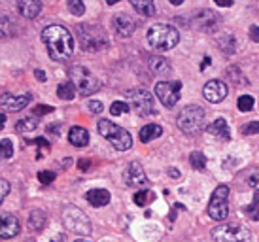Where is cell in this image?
I'll return each mask as SVG.
<instances>
[{"mask_svg":"<svg viewBox=\"0 0 259 242\" xmlns=\"http://www.w3.org/2000/svg\"><path fill=\"white\" fill-rule=\"evenodd\" d=\"M250 38L253 42H259V29L257 27H250Z\"/></svg>","mask_w":259,"mask_h":242,"instance_id":"42","label":"cell"},{"mask_svg":"<svg viewBox=\"0 0 259 242\" xmlns=\"http://www.w3.org/2000/svg\"><path fill=\"white\" fill-rule=\"evenodd\" d=\"M214 242H248L250 240V229L242 223H223L212 229Z\"/></svg>","mask_w":259,"mask_h":242,"instance_id":"6","label":"cell"},{"mask_svg":"<svg viewBox=\"0 0 259 242\" xmlns=\"http://www.w3.org/2000/svg\"><path fill=\"white\" fill-rule=\"evenodd\" d=\"M131 6H133V10H137L140 15H144V17H151V15L155 14V4L150 2V0H131Z\"/></svg>","mask_w":259,"mask_h":242,"instance_id":"24","label":"cell"},{"mask_svg":"<svg viewBox=\"0 0 259 242\" xmlns=\"http://www.w3.org/2000/svg\"><path fill=\"white\" fill-rule=\"evenodd\" d=\"M85 199L91 207L101 208V207H106L110 203V193L106 189H89L85 193Z\"/></svg>","mask_w":259,"mask_h":242,"instance_id":"17","label":"cell"},{"mask_svg":"<svg viewBox=\"0 0 259 242\" xmlns=\"http://www.w3.org/2000/svg\"><path fill=\"white\" fill-rule=\"evenodd\" d=\"M34 76H36L38 82H46V72L44 70H34Z\"/></svg>","mask_w":259,"mask_h":242,"instance_id":"43","label":"cell"},{"mask_svg":"<svg viewBox=\"0 0 259 242\" xmlns=\"http://www.w3.org/2000/svg\"><path fill=\"white\" fill-rule=\"evenodd\" d=\"M30 100H32L30 93H25V95H19V97L2 93V108H4V112H19L25 106H29Z\"/></svg>","mask_w":259,"mask_h":242,"instance_id":"15","label":"cell"},{"mask_svg":"<svg viewBox=\"0 0 259 242\" xmlns=\"http://www.w3.org/2000/svg\"><path fill=\"white\" fill-rule=\"evenodd\" d=\"M210 135L218 136V138H223V140H231V131H229V125H227V121L222 119V117H218L214 123H210L208 127H206Z\"/></svg>","mask_w":259,"mask_h":242,"instance_id":"19","label":"cell"},{"mask_svg":"<svg viewBox=\"0 0 259 242\" xmlns=\"http://www.w3.org/2000/svg\"><path fill=\"white\" fill-rule=\"evenodd\" d=\"M42 42L48 48V53L53 61L65 63L72 57L74 40L72 34L63 25H50L42 30Z\"/></svg>","mask_w":259,"mask_h":242,"instance_id":"1","label":"cell"},{"mask_svg":"<svg viewBox=\"0 0 259 242\" xmlns=\"http://www.w3.org/2000/svg\"><path fill=\"white\" fill-rule=\"evenodd\" d=\"M38 127V119L36 117H27V119H19L17 125H15V131L17 133H30Z\"/></svg>","mask_w":259,"mask_h":242,"instance_id":"26","label":"cell"},{"mask_svg":"<svg viewBox=\"0 0 259 242\" xmlns=\"http://www.w3.org/2000/svg\"><path fill=\"white\" fill-rule=\"evenodd\" d=\"M29 221H30V225H32V229L40 231V229L46 225V212H44V210H32Z\"/></svg>","mask_w":259,"mask_h":242,"instance_id":"27","label":"cell"},{"mask_svg":"<svg viewBox=\"0 0 259 242\" xmlns=\"http://www.w3.org/2000/svg\"><path fill=\"white\" fill-rule=\"evenodd\" d=\"M57 97L63 100H72L76 97V86L72 82H66V84H61L57 87Z\"/></svg>","mask_w":259,"mask_h":242,"instance_id":"25","label":"cell"},{"mask_svg":"<svg viewBox=\"0 0 259 242\" xmlns=\"http://www.w3.org/2000/svg\"><path fill=\"white\" fill-rule=\"evenodd\" d=\"M163 135V127L161 125H155V123H148L146 127L140 129V142H150L153 138H159V136Z\"/></svg>","mask_w":259,"mask_h":242,"instance_id":"22","label":"cell"},{"mask_svg":"<svg viewBox=\"0 0 259 242\" xmlns=\"http://www.w3.org/2000/svg\"><path fill=\"white\" fill-rule=\"evenodd\" d=\"M0 184H2V191H0V199L4 200L8 197V193H10V182L6 178L0 180Z\"/></svg>","mask_w":259,"mask_h":242,"instance_id":"39","label":"cell"},{"mask_svg":"<svg viewBox=\"0 0 259 242\" xmlns=\"http://www.w3.org/2000/svg\"><path fill=\"white\" fill-rule=\"evenodd\" d=\"M150 70L157 76H166V74H170V63L165 57H151Z\"/></svg>","mask_w":259,"mask_h":242,"instance_id":"23","label":"cell"},{"mask_svg":"<svg viewBox=\"0 0 259 242\" xmlns=\"http://www.w3.org/2000/svg\"><path fill=\"white\" fill-rule=\"evenodd\" d=\"M112 27H114L115 34L121 36V38H127L135 32L137 29V21L127 14H117L112 17Z\"/></svg>","mask_w":259,"mask_h":242,"instance_id":"14","label":"cell"},{"mask_svg":"<svg viewBox=\"0 0 259 242\" xmlns=\"http://www.w3.org/2000/svg\"><path fill=\"white\" fill-rule=\"evenodd\" d=\"M176 123H178L182 133H186V135H197L204 127V110L201 106H197V104H189V106L180 110Z\"/></svg>","mask_w":259,"mask_h":242,"instance_id":"5","label":"cell"},{"mask_svg":"<svg viewBox=\"0 0 259 242\" xmlns=\"http://www.w3.org/2000/svg\"><path fill=\"white\" fill-rule=\"evenodd\" d=\"M25 146H30V144H36V146H40V148H44V150H50L51 146H50V142L46 140V138H36V140H25Z\"/></svg>","mask_w":259,"mask_h":242,"instance_id":"38","label":"cell"},{"mask_svg":"<svg viewBox=\"0 0 259 242\" xmlns=\"http://www.w3.org/2000/svg\"><path fill=\"white\" fill-rule=\"evenodd\" d=\"M189 163H191L193 169L202 171V169L206 167V157H204L202 151H191V155H189Z\"/></svg>","mask_w":259,"mask_h":242,"instance_id":"30","label":"cell"},{"mask_svg":"<svg viewBox=\"0 0 259 242\" xmlns=\"http://www.w3.org/2000/svg\"><path fill=\"white\" fill-rule=\"evenodd\" d=\"M259 133V121H250L248 125L242 127V135H257Z\"/></svg>","mask_w":259,"mask_h":242,"instance_id":"36","label":"cell"},{"mask_svg":"<svg viewBox=\"0 0 259 242\" xmlns=\"http://www.w3.org/2000/svg\"><path fill=\"white\" fill-rule=\"evenodd\" d=\"M50 112H53V106H48V104H42V106L34 108V114H36V115L50 114Z\"/></svg>","mask_w":259,"mask_h":242,"instance_id":"40","label":"cell"},{"mask_svg":"<svg viewBox=\"0 0 259 242\" xmlns=\"http://www.w3.org/2000/svg\"><path fill=\"white\" fill-rule=\"evenodd\" d=\"M170 4H172V6H180L182 0H170Z\"/></svg>","mask_w":259,"mask_h":242,"instance_id":"50","label":"cell"},{"mask_svg":"<svg viewBox=\"0 0 259 242\" xmlns=\"http://www.w3.org/2000/svg\"><path fill=\"white\" fill-rule=\"evenodd\" d=\"M68 142L76 146V148H83L89 144V133H87V129L83 127H72L70 129V133H68Z\"/></svg>","mask_w":259,"mask_h":242,"instance_id":"20","label":"cell"},{"mask_svg":"<svg viewBox=\"0 0 259 242\" xmlns=\"http://www.w3.org/2000/svg\"><path fill=\"white\" fill-rule=\"evenodd\" d=\"M123 178H125V184L131 185V187H133V185L138 187V185L148 184V176H146V172H144V167L138 163V161L129 163L127 171L123 172Z\"/></svg>","mask_w":259,"mask_h":242,"instance_id":"13","label":"cell"},{"mask_svg":"<svg viewBox=\"0 0 259 242\" xmlns=\"http://www.w3.org/2000/svg\"><path fill=\"white\" fill-rule=\"evenodd\" d=\"M201 15H195V25L202 30H208L212 29V25L218 21L216 19V14L214 12H210V10H201L199 12Z\"/></svg>","mask_w":259,"mask_h":242,"instance_id":"21","label":"cell"},{"mask_svg":"<svg viewBox=\"0 0 259 242\" xmlns=\"http://www.w3.org/2000/svg\"><path fill=\"white\" fill-rule=\"evenodd\" d=\"M38 180H40V182H42L44 185L51 184V182L55 180V172H51V171H42V172H38Z\"/></svg>","mask_w":259,"mask_h":242,"instance_id":"35","label":"cell"},{"mask_svg":"<svg viewBox=\"0 0 259 242\" xmlns=\"http://www.w3.org/2000/svg\"><path fill=\"white\" fill-rule=\"evenodd\" d=\"M257 184H259V171H253V174L248 178V185L253 187V185H257Z\"/></svg>","mask_w":259,"mask_h":242,"instance_id":"41","label":"cell"},{"mask_svg":"<svg viewBox=\"0 0 259 242\" xmlns=\"http://www.w3.org/2000/svg\"><path fill=\"white\" fill-rule=\"evenodd\" d=\"M19 233V220L14 214H2V227H0V236L2 238H14Z\"/></svg>","mask_w":259,"mask_h":242,"instance_id":"16","label":"cell"},{"mask_svg":"<svg viewBox=\"0 0 259 242\" xmlns=\"http://www.w3.org/2000/svg\"><path fill=\"white\" fill-rule=\"evenodd\" d=\"M97 131L101 133L117 151H127L133 146V138L123 127L115 125L108 119H101L97 123Z\"/></svg>","mask_w":259,"mask_h":242,"instance_id":"3","label":"cell"},{"mask_svg":"<svg viewBox=\"0 0 259 242\" xmlns=\"http://www.w3.org/2000/svg\"><path fill=\"white\" fill-rule=\"evenodd\" d=\"M237 106L240 112H252L253 106H255V100L250 95H240L237 100Z\"/></svg>","mask_w":259,"mask_h":242,"instance_id":"29","label":"cell"},{"mask_svg":"<svg viewBox=\"0 0 259 242\" xmlns=\"http://www.w3.org/2000/svg\"><path fill=\"white\" fill-rule=\"evenodd\" d=\"M63 223L66 229H70L78 235H89L91 233V221L78 207H66L63 212Z\"/></svg>","mask_w":259,"mask_h":242,"instance_id":"8","label":"cell"},{"mask_svg":"<svg viewBox=\"0 0 259 242\" xmlns=\"http://www.w3.org/2000/svg\"><path fill=\"white\" fill-rule=\"evenodd\" d=\"M4 123H6V114H4V112H2V115H0V125H2V127H4Z\"/></svg>","mask_w":259,"mask_h":242,"instance_id":"49","label":"cell"},{"mask_svg":"<svg viewBox=\"0 0 259 242\" xmlns=\"http://www.w3.org/2000/svg\"><path fill=\"white\" fill-rule=\"evenodd\" d=\"M216 4L218 6H225V8H229V6H233V2H231V0H216Z\"/></svg>","mask_w":259,"mask_h":242,"instance_id":"45","label":"cell"},{"mask_svg":"<svg viewBox=\"0 0 259 242\" xmlns=\"http://www.w3.org/2000/svg\"><path fill=\"white\" fill-rule=\"evenodd\" d=\"M155 199V195L151 191H148V189H144V191H138L135 197H133V200H135V205L137 207H146L148 203H151V200Z\"/></svg>","mask_w":259,"mask_h":242,"instance_id":"31","label":"cell"},{"mask_svg":"<svg viewBox=\"0 0 259 242\" xmlns=\"http://www.w3.org/2000/svg\"><path fill=\"white\" fill-rule=\"evenodd\" d=\"M168 174H170L172 178H180V171H176V169H170V171H168Z\"/></svg>","mask_w":259,"mask_h":242,"instance_id":"46","label":"cell"},{"mask_svg":"<svg viewBox=\"0 0 259 242\" xmlns=\"http://www.w3.org/2000/svg\"><path fill=\"white\" fill-rule=\"evenodd\" d=\"M125 97L129 100V106L137 112L138 115H151L155 110H153V95L150 91H146V89H133V91H127L125 93Z\"/></svg>","mask_w":259,"mask_h":242,"instance_id":"9","label":"cell"},{"mask_svg":"<svg viewBox=\"0 0 259 242\" xmlns=\"http://www.w3.org/2000/svg\"><path fill=\"white\" fill-rule=\"evenodd\" d=\"M68 10L72 12V15H83L85 14V4L81 0H70L68 2Z\"/></svg>","mask_w":259,"mask_h":242,"instance_id":"33","label":"cell"},{"mask_svg":"<svg viewBox=\"0 0 259 242\" xmlns=\"http://www.w3.org/2000/svg\"><path fill=\"white\" fill-rule=\"evenodd\" d=\"M180 82H159L157 86H155V97L161 100L163 106L172 108L180 100Z\"/></svg>","mask_w":259,"mask_h":242,"instance_id":"11","label":"cell"},{"mask_svg":"<svg viewBox=\"0 0 259 242\" xmlns=\"http://www.w3.org/2000/svg\"><path fill=\"white\" fill-rule=\"evenodd\" d=\"M87 110H89L91 114H101V112H102V102H101V100H89V102H87Z\"/></svg>","mask_w":259,"mask_h":242,"instance_id":"37","label":"cell"},{"mask_svg":"<svg viewBox=\"0 0 259 242\" xmlns=\"http://www.w3.org/2000/svg\"><path fill=\"white\" fill-rule=\"evenodd\" d=\"M227 93H229V89L222 79H210L208 84H204V87H202V97L212 104L222 102L227 97Z\"/></svg>","mask_w":259,"mask_h":242,"instance_id":"12","label":"cell"},{"mask_svg":"<svg viewBox=\"0 0 259 242\" xmlns=\"http://www.w3.org/2000/svg\"><path fill=\"white\" fill-rule=\"evenodd\" d=\"M242 212L248 216V218H252L253 221L259 218V191L253 193V200H252V205H248V207H244V210Z\"/></svg>","mask_w":259,"mask_h":242,"instance_id":"28","label":"cell"},{"mask_svg":"<svg viewBox=\"0 0 259 242\" xmlns=\"http://www.w3.org/2000/svg\"><path fill=\"white\" fill-rule=\"evenodd\" d=\"M12 155H14L12 140H10V138H2V157H4V159H10Z\"/></svg>","mask_w":259,"mask_h":242,"instance_id":"34","label":"cell"},{"mask_svg":"<svg viewBox=\"0 0 259 242\" xmlns=\"http://www.w3.org/2000/svg\"><path fill=\"white\" fill-rule=\"evenodd\" d=\"M78 165H79V171H89V165H91V163H89V161H85V159H81Z\"/></svg>","mask_w":259,"mask_h":242,"instance_id":"44","label":"cell"},{"mask_svg":"<svg viewBox=\"0 0 259 242\" xmlns=\"http://www.w3.org/2000/svg\"><path fill=\"white\" fill-rule=\"evenodd\" d=\"M19 12H21L23 17H27V19H34L40 12H42V2H38V0H21L19 4Z\"/></svg>","mask_w":259,"mask_h":242,"instance_id":"18","label":"cell"},{"mask_svg":"<svg viewBox=\"0 0 259 242\" xmlns=\"http://www.w3.org/2000/svg\"><path fill=\"white\" fill-rule=\"evenodd\" d=\"M78 40L83 51H101L108 46V38L104 34V30L97 25H78Z\"/></svg>","mask_w":259,"mask_h":242,"instance_id":"4","label":"cell"},{"mask_svg":"<svg viewBox=\"0 0 259 242\" xmlns=\"http://www.w3.org/2000/svg\"><path fill=\"white\" fill-rule=\"evenodd\" d=\"M74 242H89V240H74Z\"/></svg>","mask_w":259,"mask_h":242,"instance_id":"51","label":"cell"},{"mask_svg":"<svg viewBox=\"0 0 259 242\" xmlns=\"http://www.w3.org/2000/svg\"><path fill=\"white\" fill-rule=\"evenodd\" d=\"M63 240H65V236H63V235H57V236H55V238H53V240H51V242H63Z\"/></svg>","mask_w":259,"mask_h":242,"instance_id":"48","label":"cell"},{"mask_svg":"<svg viewBox=\"0 0 259 242\" xmlns=\"http://www.w3.org/2000/svg\"><path fill=\"white\" fill-rule=\"evenodd\" d=\"M131 112V106L127 102H121V100H115L114 104L110 106V114L112 115H121V114H127Z\"/></svg>","mask_w":259,"mask_h":242,"instance_id":"32","label":"cell"},{"mask_svg":"<svg viewBox=\"0 0 259 242\" xmlns=\"http://www.w3.org/2000/svg\"><path fill=\"white\" fill-rule=\"evenodd\" d=\"M229 214V187L227 185H218L208 203V216L212 220L223 221Z\"/></svg>","mask_w":259,"mask_h":242,"instance_id":"7","label":"cell"},{"mask_svg":"<svg viewBox=\"0 0 259 242\" xmlns=\"http://www.w3.org/2000/svg\"><path fill=\"white\" fill-rule=\"evenodd\" d=\"M70 76H72V84L78 87L81 95H93L101 89V82L83 66H74Z\"/></svg>","mask_w":259,"mask_h":242,"instance_id":"10","label":"cell"},{"mask_svg":"<svg viewBox=\"0 0 259 242\" xmlns=\"http://www.w3.org/2000/svg\"><path fill=\"white\" fill-rule=\"evenodd\" d=\"M146 40L150 44L153 50L159 51H168L172 50L174 46H178L180 42V32L178 29H174L172 25H165V23H159L148 29Z\"/></svg>","mask_w":259,"mask_h":242,"instance_id":"2","label":"cell"},{"mask_svg":"<svg viewBox=\"0 0 259 242\" xmlns=\"http://www.w3.org/2000/svg\"><path fill=\"white\" fill-rule=\"evenodd\" d=\"M208 64H210V57H204V59H202V64H201V70H204Z\"/></svg>","mask_w":259,"mask_h":242,"instance_id":"47","label":"cell"}]
</instances>
